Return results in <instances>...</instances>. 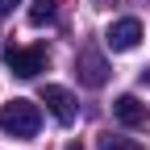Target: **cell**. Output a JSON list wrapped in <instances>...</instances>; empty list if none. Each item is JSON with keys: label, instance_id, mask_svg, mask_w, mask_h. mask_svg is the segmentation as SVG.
<instances>
[{"label": "cell", "instance_id": "cell-1", "mask_svg": "<svg viewBox=\"0 0 150 150\" xmlns=\"http://www.w3.org/2000/svg\"><path fill=\"white\" fill-rule=\"evenodd\" d=\"M42 129V108L33 100H8L0 108V134H13V138H33Z\"/></svg>", "mask_w": 150, "mask_h": 150}, {"label": "cell", "instance_id": "cell-2", "mask_svg": "<svg viewBox=\"0 0 150 150\" xmlns=\"http://www.w3.org/2000/svg\"><path fill=\"white\" fill-rule=\"evenodd\" d=\"M4 63L13 75H21V79H33L38 71H46V46H4Z\"/></svg>", "mask_w": 150, "mask_h": 150}, {"label": "cell", "instance_id": "cell-3", "mask_svg": "<svg viewBox=\"0 0 150 150\" xmlns=\"http://www.w3.org/2000/svg\"><path fill=\"white\" fill-rule=\"evenodd\" d=\"M75 75H79L83 88H104V83H108V63H104V54H100L96 46H83L79 54H75Z\"/></svg>", "mask_w": 150, "mask_h": 150}, {"label": "cell", "instance_id": "cell-4", "mask_svg": "<svg viewBox=\"0 0 150 150\" xmlns=\"http://www.w3.org/2000/svg\"><path fill=\"white\" fill-rule=\"evenodd\" d=\"M42 104L50 108V117L59 121V125H71V121H75V96H71L67 88L46 83V88H42Z\"/></svg>", "mask_w": 150, "mask_h": 150}, {"label": "cell", "instance_id": "cell-5", "mask_svg": "<svg viewBox=\"0 0 150 150\" xmlns=\"http://www.w3.org/2000/svg\"><path fill=\"white\" fill-rule=\"evenodd\" d=\"M104 42H108L112 50H134V46L142 42V21H138V17H121V21H112L108 33H104Z\"/></svg>", "mask_w": 150, "mask_h": 150}, {"label": "cell", "instance_id": "cell-6", "mask_svg": "<svg viewBox=\"0 0 150 150\" xmlns=\"http://www.w3.org/2000/svg\"><path fill=\"white\" fill-rule=\"evenodd\" d=\"M112 117H117L121 125H129V129H142V125L150 121V112H146V104L134 96V92H125V96L112 100Z\"/></svg>", "mask_w": 150, "mask_h": 150}, {"label": "cell", "instance_id": "cell-7", "mask_svg": "<svg viewBox=\"0 0 150 150\" xmlns=\"http://www.w3.org/2000/svg\"><path fill=\"white\" fill-rule=\"evenodd\" d=\"M59 4H63V0H33V4H29V25H38V29L50 25L54 17H59Z\"/></svg>", "mask_w": 150, "mask_h": 150}, {"label": "cell", "instance_id": "cell-8", "mask_svg": "<svg viewBox=\"0 0 150 150\" xmlns=\"http://www.w3.org/2000/svg\"><path fill=\"white\" fill-rule=\"evenodd\" d=\"M100 150H146L142 142H134V138H121V134H100V142H96Z\"/></svg>", "mask_w": 150, "mask_h": 150}, {"label": "cell", "instance_id": "cell-9", "mask_svg": "<svg viewBox=\"0 0 150 150\" xmlns=\"http://www.w3.org/2000/svg\"><path fill=\"white\" fill-rule=\"evenodd\" d=\"M21 4V0H0V21H8V13Z\"/></svg>", "mask_w": 150, "mask_h": 150}, {"label": "cell", "instance_id": "cell-10", "mask_svg": "<svg viewBox=\"0 0 150 150\" xmlns=\"http://www.w3.org/2000/svg\"><path fill=\"white\" fill-rule=\"evenodd\" d=\"M67 150H83V146H79V142H71V146H67Z\"/></svg>", "mask_w": 150, "mask_h": 150}, {"label": "cell", "instance_id": "cell-11", "mask_svg": "<svg viewBox=\"0 0 150 150\" xmlns=\"http://www.w3.org/2000/svg\"><path fill=\"white\" fill-rule=\"evenodd\" d=\"M142 79H150V67H146V71H142Z\"/></svg>", "mask_w": 150, "mask_h": 150}]
</instances>
